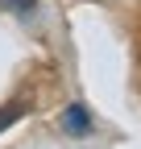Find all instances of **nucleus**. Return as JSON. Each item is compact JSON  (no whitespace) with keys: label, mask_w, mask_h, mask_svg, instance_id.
<instances>
[{"label":"nucleus","mask_w":141,"mask_h":149,"mask_svg":"<svg viewBox=\"0 0 141 149\" xmlns=\"http://www.w3.org/2000/svg\"><path fill=\"white\" fill-rule=\"evenodd\" d=\"M62 133L66 137H87V133H91V112H87L83 104H70L62 112Z\"/></svg>","instance_id":"obj_1"},{"label":"nucleus","mask_w":141,"mask_h":149,"mask_svg":"<svg viewBox=\"0 0 141 149\" xmlns=\"http://www.w3.org/2000/svg\"><path fill=\"white\" fill-rule=\"evenodd\" d=\"M25 112H29V104H25V100H13V104H4V108H0V133H4L8 124H17V120L25 116Z\"/></svg>","instance_id":"obj_2"},{"label":"nucleus","mask_w":141,"mask_h":149,"mask_svg":"<svg viewBox=\"0 0 141 149\" xmlns=\"http://www.w3.org/2000/svg\"><path fill=\"white\" fill-rule=\"evenodd\" d=\"M0 8H8V13H33L38 0H0Z\"/></svg>","instance_id":"obj_3"}]
</instances>
